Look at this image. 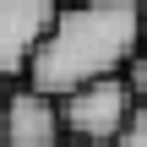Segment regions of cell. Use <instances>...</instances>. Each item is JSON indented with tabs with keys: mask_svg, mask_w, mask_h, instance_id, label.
<instances>
[{
	"mask_svg": "<svg viewBox=\"0 0 147 147\" xmlns=\"http://www.w3.org/2000/svg\"><path fill=\"white\" fill-rule=\"evenodd\" d=\"M142 44H147V0H65L27 65V82L65 98L82 82L125 76Z\"/></svg>",
	"mask_w": 147,
	"mask_h": 147,
	"instance_id": "obj_1",
	"label": "cell"
},
{
	"mask_svg": "<svg viewBox=\"0 0 147 147\" xmlns=\"http://www.w3.org/2000/svg\"><path fill=\"white\" fill-rule=\"evenodd\" d=\"M136 87L131 76H98V82H82L76 93L60 98V115H65V136L71 142H93V147H115L131 109H136Z\"/></svg>",
	"mask_w": 147,
	"mask_h": 147,
	"instance_id": "obj_2",
	"label": "cell"
},
{
	"mask_svg": "<svg viewBox=\"0 0 147 147\" xmlns=\"http://www.w3.org/2000/svg\"><path fill=\"white\" fill-rule=\"evenodd\" d=\"M65 0H0V76L16 82L27 76L38 44L49 38L55 16H60Z\"/></svg>",
	"mask_w": 147,
	"mask_h": 147,
	"instance_id": "obj_3",
	"label": "cell"
},
{
	"mask_svg": "<svg viewBox=\"0 0 147 147\" xmlns=\"http://www.w3.org/2000/svg\"><path fill=\"white\" fill-rule=\"evenodd\" d=\"M0 142L5 147H65V115L60 98L44 87H11L0 109Z\"/></svg>",
	"mask_w": 147,
	"mask_h": 147,
	"instance_id": "obj_4",
	"label": "cell"
},
{
	"mask_svg": "<svg viewBox=\"0 0 147 147\" xmlns=\"http://www.w3.org/2000/svg\"><path fill=\"white\" fill-rule=\"evenodd\" d=\"M115 147H147V98H136V109H131V120H125Z\"/></svg>",
	"mask_w": 147,
	"mask_h": 147,
	"instance_id": "obj_5",
	"label": "cell"
},
{
	"mask_svg": "<svg viewBox=\"0 0 147 147\" xmlns=\"http://www.w3.org/2000/svg\"><path fill=\"white\" fill-rule=\"evenodd\" d=\"M125 76H131V87L147 98V55H136V60H131V71H125Z\"/></svg>",
	"mask_w": 147,
	"mask_h": 147,
	"instance_id": "obj_6",
	"label": "cell"
},
{
	"mask_svg": "<svg viewBox=\"0 0 147 147\" xmlns=\"http://www.w3.org/2000/svg\"><path fill=\"white\" fill-rule=\"evenodd\" d=\"M0 109H5V76H0Z\"/></svg>",
	"mask_w": 147,
	"mask_h": 147,
	"instance_id": "obj_7",
	"label": "cell"
},
{
	"mask_svg": "<svg viewBox=\"0 0 147 147\" xmlns=\"http://www.w3.org/2000/svg\"><path fill=\"white\" fill-rule=\"evenodd\" d=\"M65 147H93V142H71V136H65Z\"/></svg>",
	"mask_w": 147,
	"mask_h": 147,
	"instance_id": "obj_8",
	"label": "cell"
},
{
	"mask_svg": "<svg viewBox=\"0 0 147 147\" xmlns=\"http://www.w3.org/2000/svg\"><path fill=\"white\" fill-rule=\"evenodd\" d=\"M0 147H5V142H0Z\"/></svg>",
	"mask_w": 147,
	"mask_h": 147,
	"instance_id": "obj_9",
	"label": "cell"
}]
</instances>
